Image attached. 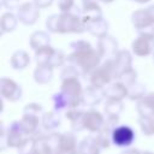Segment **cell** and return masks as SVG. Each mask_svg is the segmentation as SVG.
Returning a JSON list of instances; mask_svg holds the SVG:
<instances>
[{
    "instance_id": "obj_17",
    "label": "cell",
    "mask_w": 154,
    "mask_h": 154,
    "mask_svg": "<svg viewBox=\"0 0 154 154\" xmlns=\"http://www.w3.org/2000/svg\"><path fill=\"white\" fill-rule=\"evenodd\" d=\"M32 147L29 154H54V149L48 140V134H37L32 136Z\"/></svg>"
},
{
    "instance_id": "obj_3",
    "label": "cell",
    "mask_w": 154,
    "mask_h": 154,
    "mask_svg": "<svg viewBox=\"0 0 154 154\" xmlns=\"http://www.w3.org/2000/svg\"><path fill=\"white\" fill-rule=\"evenodd\" d=\"M81 72L73 66V65H66L64 66L60 77H61V87L60 91L67 97L70 108H77L82 106V94H83V87L79 81Z\"/></svg>"
},
{
    "instance_id": "obj_12",
    "label": "cell",
    "mask_w": 154,
    "mask_h": 154,
    "mask_svg": "<svg viewBox=\"0 0 154 154\" xmlns=\"http://www.w3.org/2000/svg\"><path fill=\"white\" fill-rule=\"evenodd\" d=\"M96 51L99 52L101 59H105V60L113 59L117 55V53L119 52L118 42L113 36L107 34L106 36H102L97 40Z\"/></svg>"
},
{
    "instance_id": "obj_42",
    "label": "cell",
    "mask_w": 154,
    "mask_h": 154,
    "mask_svg": "<svg viewBox=\"0 0 154 154\" xmlns=\"http://www.w3.org/2000/svg\"><path fill=\"white\" fill-rule=\"evenodd\" d=\"M141 154H154L152 152H148V150H144V152H141Z\"/></svg>"
},
{
    "instance_id": "obj_25",
    "label": "cell",
    "mask_w": 154,
    "mask_h": 154,
    "mask_svg": "<svg viewBox=\"0 0 154 154\" xmlns=\"http://www.w3.org/2000/svg\"><path fill=\"white\" fill-rule=\"evenodd\" d=\"M10 64L14 70H24L30 64V57L25 51H16L10 59Z\"/></svg>"
},
{
    "instance_id": "obj_10",
    "label": "cell",
    "mask_w": 154,
    "mask_h": 154,
    "mask_svg": "<svg viewBox=\"0 0 154 154\" xmlns=\"http://www.w3.org/2000/svg\"><path fill=\"white\" fill-rule=\"evenodd\" d=\"M0 94L2 100L16 102L22 97V87L8 77H1L0 79Z\"/></svg>"
},
{
    "instance_id": "obj_30",
    "label": "cell",
    "mask_w": 154,
    "mask_h": 154,
    "mask_svg": "<svg viewBox=\"0 0 154 154\" xmlns=\"http://www.w3.org/2000/svg\"><path fill=\"white\" fill-rule=\"evenodd\" d=\"M54 52H55V48H53L51 45L45 46L35 51V61L37 63V65H48Z\"/></svg>"
},
{
    "instance_id": "obj_31",
    "label": "cell",
    "mask_w": 154,
    "mask_h": 154,
    "mask_svg": "<svg viewBox=\"0 0 154 154\" xmlns=\"http://www.w3.org/2000/svg\"><path fill=\"white\" fill-rule=\"evenodd\" d=\"M52 100H53V108H54L55 112L60 113V112H63V111L70 109L69 100H67V97H66L61 91L55 93V94L53 95Z\"/></svg>"
},
{
    "instance_id": "obj_36",
    "label": "cell",
    "mask_w": 154,
    "mask_h": 154,
    "mask_svg": "<svg viewBox=\"0 0 154 154\" xmlns=\"http://www.w3.org/2000/svg\"><path fill=\"white\" fill-rule=\"evenodd\" d=\"M58 8L60 12H71L75 8V0H58Z\"/></svg>"
},
{
    "instance_id": "obj_9",
    "label": "cell",
    "mask_w": 154,
    "mask_h": 154,
    "mask_svg": "<svg viewBox=\"0 0 154 154\" xmlns=\"http://www.w3.org/2000/svg\"><path fill=\"white\" fill-rule=\"evenodd\" d=\"M136 138V132L129 125H118L112 132V143L119 148L130 147Z\"/></svg>"
},
{
    "instance_id": "obj_26",
    "label": "cell",
    "mask_w": 154,
    "mask_h": 154,
    "mask_svg": "<svg viewBox=\"0 0 154 154\" xmlns=\"http://www.w3.org/2000/svg\"><path fill=\"white\" fill-rule=\"evenodd\" d=\"M124 108L123 100H114V99H106L105 102V114L108 118H119L122 111Z\"/></svg>"
},
{
    "instance_id": "obj_29",
    "label": "cell",
    "mask_w": 154,
    "mask_h": 154,
    "mask_svg": "<svg viewBox=\"0 0 154 154\" xmlns=\"http://www.w3.org/2000/svg\"><path fill=\"white\" fill-rule=\"evenodd\" d=\"M18 17L12 13V12H5L1 16L0 19V26H1V32L6 34V32H11L17 28L18 24Z\"/></svg>"
},
{
    "instance_id": "obj_16",
    "label": "cell",
    "mask_w": 154,
    "mask_h": 154,
    "mask_svg": "<svg viewBox=\"0 0 154 154\" xmlns=\"http://www.w3.org/2000/svg\"><path fill=\"white\" fill-rule=\"evenodd\" d=\"M103 94L106 99H114V100H123L124 97H128L129 88L122 83L120 81L116 79L108 85L103 88Z\"/></svg>"
},
{
    "instance_id": "obj_21",
    "label": "cell",
    "mask_w": 154,
    "mask_h": 154,
    "mask_svg": "<svg viewBox=\"0 0 154 154\" xmlns=\"http://www.w3.org/2000/svg\"><path fill=\"white\" fill-rule=\"evenodd\" d=\"M85 111L81 109L79 107L77 108H70L65 112V117L70 120L71 123V129L72 131H82L84 129L83 126V117H84Z\"/></svg>"
},
{
    "instance_id": "obj_32",
    "label": "cell",
    "mask_w": 154,
    "mask_h": 154,
    "mask_svg": "<svg viewBox=\"0 0 154 154\" xmlns=\"http://www.w3.org/2000/svg\"><path fill=\"white\" fill-rule=\"evenodd\" d=\"M117 79L120 81L122 83H124V84L129 88V87H131L132 84H135V83L137 82V71H136L134 67H130V69L123 71V72L118 76Z\"/></svg>"
},
{
    "instance_id": "obj_38",
    "label": "cell",
    "mask_w": 154,
    "mask_h": 154,
    "mask_svg": "<svg viewBox=\"0 0 154 154\" xmlns=\"http://www.w3.org/2000/svg\"><path fill=\"white\" fill-rule=\"evenodd\" d=\"M32 1L38 8H46V7H49L54 0H32Z\"/></svg>"
},
{
    "instance_id": "obj_11",
    "label": "cell",
    "mask_w": 154,
    "mask_h": 154,
    "mask_svg": "<svg viewBox=\"0 0 154 154\" xmlns=\"http://www.w3.org/2000/svg\"><path fill=\"white\" fill-rule=\"evenodd\" d=\"M40 10L34 1L31 2H23L18 6L17 8V17L18 20L25 25H32L37 22L38 17H40Z\"/></svg>"
},
{
    "instance_id": "obj_7",
    "label": "cell",
    "mask_w": 154,
    "mask_h": 154,
    "mask_svg": "<svg viewBox=\"0 0 154 154\" xmlns=\"http://www.w3.org/2000/svg\"><path fill=\"white\" fill-rule=\"evenodd\" d=\"M131 52L140 58L148 57L154 52V26L138 32L131 43Z\"/></svg>"
},
{
    "instance_id": "obj_1",
    "label": "cell",
    "mask_w": 154,
    "mask_h": 154,
    "mask_svg": "<svg viewBox=\"0 0 154 154\" xmlns=\"http://www.w3.org/2000/svg\"><path fill=\"white\" fill-rule=\"evenodd\" d=\"M70 48L72 52L67 55L66 61L70 65H73L81 72L82 77L87 79L88 76L101 64V57L99 52L84 40L71 42Z\"/></svg>"
},
{
    "instance_id": "obj_35",
    "label": "cell",
    "mask_w": 154,
    "mask_h": 154,
    "mask_svg": "<svg viewBox=\"0 0 154 154\" xmlns=\"http://www.w3.org/2000/svg\"><path fill=\"white\" fill-rule=\"evenodd\" d=\"M42 112H43L42 106L40 103H35V102L28 103L23 108V113H30V114H37V116H40Z\"/></svg>"
},
{
    "instance_id": "obj_2",
    "label": "cell",
    "mask_w": 154,
    "mask_h": 154,
    "mask_svg": "<svg viewBox=\"0 0 154 154\" xmlns=\"http://www.w3.org/2000/svg\"><path fill=\"white\" fill-rule=\"evenodd\" d=\"M79 12H60L59 14H51L46 19V28L54 34H82L85 26Z\"/></svg>"
},
{
    "instance_id": "obj_22",
    "label": "cell",
    "mask_w": 154,
    "mask_h": 154,
    "mask_svg": "<svg viewBox=\"0 0 154 154\" xmlns=\"http://www.w3.org/2000/svg\"><path fill=\"white\" fill-rule=\"evenodd\" d=\"M82 18H93L102 16V10L99 4V0H82Z\"/></svg>"
},
{
    "instance_id": "obj_8",
    "label": "cell",
    "mask_w": 154,
    "mask_h": 154,
    "mask_svg": "<svg viewBox=\"0 0 154 154\" xmlns=\"http://www.w3.org/2000/svg\"><path fill=\"white\" fill-rule=\"evenodd\" d=\"M131 23L137 32L154 26V5L138 8L131 14Z\"/></svg>"
},
{
    "instance_id": "obj_14",
    "label": "cell",
    "mask_w": 154,
    "mask_h": 154,
    "mask_svg": "<svg viewBox=\"0 0 154 154\" xmlns=\"http://www.w3.org/2000/svg\"><path fill=\"white\" fill-rule=\"evenodd\" d=\"M106 118L102 116L101 112L90 108L88 111H85L84 117H83V126L84 129H87L89 132H99L101 130V128L105 124Z\"/></svg>"
},
{
    "instance_id": "obj_37",
    "label": "cell",
    "mask_w": 154,
    "mask_h": 154,
    "mask_svg": "<svg viewBox=\"0 0 154 154\" xmlns=\"http://www.w3.org/2000/svg\"><path fill=\"white\" fill-rule=\"evenodd\" d=\"M1 5L6 7L7 10H13L18 8L19 6V0H1Z\"/></svg>"
},
{
    "instance_id": "obj_18",
    "label": "cell",
    "mask_w": 154,
    "mask_h": 154,
    "mask_svg": "<svg viewBox=\"0 0 154 154\" xmlns=\"http://www.w3.org/2000/svg\"><path fill=\"white\" fill-rule=\"evenodd\" d=\"M22 129L28 136H35L38 134V126L41 124L40 116L37 114H30V113H23L22 119L19 120Z\"/></svg>"
},
{
    "instance_id": "obj_40",
    "label": "cell",
    "mask_w": 154,
    "mask_h": 154,
    "mask_svg": "<svg viewBox=\"0 0 154 154\" xmlns=\"http://www.w3.org/2000/svg\"><path fill=\"white\" fill-rule=\"evenodd\" d=\"M131 1H135V2H137V4H147V2H149L150 0H131Z\"/></svg>"
},
{
    "instance_id": "obj_43",
    "label": "cell",
    "mask_w": 154,
    "mask_h": 154,
    "mask_svg": "<svg viewBox=\"0 0 154 154\" xmlns=\"http://www.w3.org/2000/svg\"><path fill=\"white\" fill-rule=\"evenodd\" d=\"M153 57H154V54H153ZM153 59H154V58H153Z\"/></svg>"
},
{
    "instance_id": "obj_19",
    "label": "cell",
    "mask_w": 154,
    "mask_h": 154,
    "mask_svg": "<svg viewBox=\"0 0 154 154\" xmlns=\"http://www.w3.org/2000/svg\"><path fill=\"white\" fill-rule=\"evenodd\" d=\"M136 108L140 117H154V93H147L138 100Z\"/></svg>"
},
{
    "instance_id": "obj_13",
    "label": "cell",
    "mask_w": 154,
    "mask_h": 154,
    "mask_svg": "<svg viewBox=\"0 0 154 154\" xmlns=\"http://www.w3.org/2000/svg\"><path fill=\"white\" fill-rule=\"evenodd\" d=\"M83 23H84L85 30L89 31L93 36L100 38V37L107 35V31H108V22L102 16H97V17L83 19Z\"/></svg>"
},
{
    "instance_id": "obj_28",
    "label": "cell",
    "mask_w": 154,
    "mask_h": 154,
    "mask_svg": "<svg viewBox=\"0 0 154 154\" xmlns=\"http://www.w3.org/2000/svg\"><path fill=\"white\" fill-rule=\"evenodd\" d=\"M53 78V69L47 65H37L34 71V79L38 84H47Z\"/></svg>"
},
{
    "instance_id": "obj_6",
    "label": "cell",
    "mask_w": 154,
    "mask_h": 154,
    "mask_svg": "<svg viewBox=\"0 0 154 154\" xmlns=\"http://www.w3.org/2000/svg\"><path fill=\"white\" fill-rule=\"evenodd\" d=\"M30 136H28L24 130L20 126L19 120L11 123L7 130H5V126H1V149L4 150L5 147L11 148H19Z\"/></svg>"
},
{
    "instance_id": "obj_33",
    "label": "cell",
    "mask_w": 154,
    "mask_h": 154,
    "mask_svg": "<svg viewBox=\"0 0 154 154\" xmlns=\"http://www.w3.org/2000/svg\"><path fill=\"white\" fill-rule=\"evenodd\" d=\"M146 87L140 83V82H136L135 84H132L131 87H129V94H128V97L132 101H138L141 100L144 95H146Z\"/></svg>"
},
{
    "instance_id": "obj_5",
    "label": "cell",
    "mask_w": 154,
    "mask_h": 154,
    "mask_svg": "<svg viewBox=\"0 0 154 154\" xmlns=\"http://www.w3.org/2000/svg\"><path fill=\"white\" fill-rule=\"evenodd\" d=\"M48 140L54 149V154H78V143L72 132H49Z\"/></svg>"
},
{
    "instance_id": "obj_27",
    "label": "cell",
    "mask_w": 154,
    "mask_h": 154,
    "mask_svg": "<svg viewBox=\"0 0 154 154\" xmlns=\"http://www.w3.org/2000/svg\"><path fill=\"white\" fill-rule=\"evenodd\" d=\"M51 42V37L46 31H35L31 34L29 38V45L34 51H37L45 46H48Z\"/></svg>"
},
{
    "instance_id": "obj_34",
    "label": "cell",
    "mask_w": 154,
    "mask_h": 154,
    "mask_svg": "<svg viewBox=\"0 0 154 154\" xmlns=\"http://www.w3.org/2000/svg\"><path fill=\"white\" fill-rule=\"evenodd\" d=\"M138 125L146 136L154 135V117H140Z\"/></svg>"
},
{
    "instance_id": "obj_41",
    "label": "cell",
    "mask_w": 154,
    "mask_h": 154,
    "mask_svg": "<svg viewBox=\"0 0 154 154\" xmlns=\"http://www.w3.org/2000/svg\"><path fill=\"white\" fill-rule=\"evenodd\" d=\"M99 1H101V2H103V4H111V2H113L114 0H99Z\"/></svg>"
},
{
    "instance_id": "obj_23",
    "label": "cell",
    "mask_w": 154,
    "mask_h": 154,
    "mask_svg": "<svg viewBox=\"0 0 154 154\" xmlns=\"http://www.w3.org/2000/svg\"><path fill=\"white\" fill-rule=\"evenodd\" d=\"M101 147L97 144L95 136L84 137L78 143V154H100Z\"/></svg>"
},
{
    "instance_id": "obj_4",
    "label": "cell",
    "mask_w": 154,
    "mask_h": 154,
    "mask_svg": "<svg viewBox=\"0 0 154 154\" xmlns=\"http://www.w3.org/2000/svg\"><path fill=\"white\" fill-rule=\"evenodd\" d=\"M117 77H118V73H117V69L113 59H107L103 63H101L88 76V81L91 85L103 89L106 85L116 81Z\"/></svg>"
},
{
    "instance_id": "obj_24",
    "label": "cell",
    "mask_w": 154,
    "mask_h": 154,
    "mask_svg": "<svg viewBox=\"0 0 154 154\" xmlns=\"http://www.w3.org/2000/svg\"><path fill=\"white\" fill-rule=\"evenodd\" d=\"M60 123H61V120H60L59 113L55 111L46 112L41 117V125L47 131H53V130L58 129L60 126Z\"/></svg>"
},
{
    "instance_id": "obj_20",
    "label": "cell",
    "mask_w": 154,
    "mask_h": 154,
    "mask_svg": "<svg viewBox=\"0 0 154 154\" xmlns=\"http://www.w3.org/2000/svg\"><path fill=\"white\" fill-rule=\"evenodd\" d=\"M113 61H114V65H116L118 76L123 71L132 67V55H131V53L128 49H119V52L117 53V55L113 58Z\"/></svg>"
},
{
    "instance_id": "obj_39",
    "label": "cell",
    "mask_w": 154,
    "mask_h": 154,
    "mask_svg": "<svg viewBox=\"0 0 154 154\" xmlns=\"http://www.w3.org/2000/svg\"><path fill=\"white\" fill-rule=\"evenodd\" d=\"M120 154H141V152L136 148H128V149L123 150Z\"/></svg>"
},
{
    "instance_id": "obj_15",
    "label": "cell",
    "mask_w": 154,
    "mask_h": 154,
    "mask_svg": "<svg viewBox=\"0 0 154 154\" xmlns=\"http://www.w3.org/2000/svg\"><path fill=\"white\" fill-rule=\"evenodd\" d=\"M105 97L103 94V89H100L97 87H94L91 84H89L82 94V106H87L93 108L94 106L99 105L102 99Z\"/></svg>"
}]
</instances>
